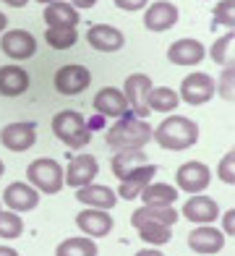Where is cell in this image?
I'll use <instances>...</instances> for the list:
<instances>
[{
    "label": "cell",
    "instance_id": "cell-1",
    "mask_svg": "<svg viewBox=\"0 0 235 256\" xmlns=\"http://www.w3.org/2000/svg\"><path fill=\"white\" fill-rule=\"evenodd\" d=\"M152 138L168 152H183L198 142V126L186 115H168L157 128H152Z\"/></svg>",
    "mask_w": 235,
    "mask_h": 256
},
{
    "label": "cell",
    "instance_id": "cell-2",
    "mask_svg": "<svg viewBox=\"0 0 235 256\" xmlns=\"http://www.w3.org/2000/svg\"><path fill=\"white\" fill-rule=\"evenodd\" d=\"M104 142L110 149H141L152 142V126L141 118H131V115H123L118 118L108 134H104Z\"/></svg>",
    "mask_w": 235,
    "mask_h": 256
},
{
    "label": "cell",
    "instance_id": "cell-3",
    "mask_svg": "<svg viewBox=\"0 0 235 256\" xmlns=\"http://www.w3.org/2000/svg\"><path fill=\"white\" fill-rule=\"evenodd\" d=\"M52 134L58 142H63L68 149H81L89 144L92 128L84 120V115L76 110H60L52 115Z\"/></svg>",
    "mask_w": 235,
    "mask_h": 256
},
{
    "label": "cell",
    "instance_id": "cell-4",
    "mask_svg": "<svg viewBox=\"0 0 235 256\" xmlns=\"http://www.w3.org/2000/svg\"><path fill=\"white\" fill-rule=\"evenodd\" d=\"M26 178H29V186H34L37 191L42 194H58L63 188V168H60V162L52 160V157H40V160H34L29 162V168H26Z\"/></svg>",
    "mask_w": 235,
    "mask_h": 256
},
{
    "label": "cell",
    "instance_id": "cell-5",
    "mask_svg": "<svg viewBox=\"0 0 235 256\" xmlns=\"http://www.w3.org/2000/svg\"><path fill=\"white\" fill-rule=\"evenodd\" d=\"M178 97L191 104V108H198V104H206L212 97H214V78L204 71H194L188 74L183 81H180V92Z\"/></svg>",
    "mask_w": 235,
    "mask_h": 256
},
{
    "label": "cell",
    "instance_id": "cell-6",
    "mask_svg": "<svg viewBox=\"0 0 235 256\" xmlns=\"http://www.w3.org/2000/svg\"><path fill=\"white\" fill-rule=\"evenodd\" d=\"M55 89L60 92L63 97H76L81 92H86L92 84V74L86 66H78V63H68L63 68L55 71Z\"/></svg>",
    "mask_w": 235,
    "mask_h": 256
},
{
    "label": "cell",
    "instance_id": "cell-7",
    "mask_svg": "<svg viewBox=\"0 0 235 256\" xmlns=\"http://www.w3.org/2000/svg\"><path fill=\"white\" fill-rule=\"evenodd\" d=\"M152 92V78L146 74H131L123 84V97L128 102V110H134L136 118L146 120L149 118V108H146V97Z\"/></svg>",
    "mask_w": 235,
    "mask_h": 256
},
{
    "label": "cell",
    "instance_id": "cell-8",
    "mask_svg": "<svg viewBox=\"0 0 235 256\" xmlns=\"http://www.w3.org/2000/svg\"><path fill=\"white\" fill-rule=\"evenodd\" d=\"M0 50L14 60H29L37 55V37L26 29H8L0 37Z\"/></svg>",
    "mask_w": 235,
    "mask_h": 256
},
{
    "label": "cell",
    "instance_id": "cell-9",
    "mask_svg": "<svg viewBox=\"0 0 235 256\" xmlns=\"http://www.w3.org/2000/svg\"><path fill=\"white\" fill-rule=\"evenodd\" d=\"M37 142V123L32 120H18V123H8L0 128V144L8 152H26Z\"/></svg>",
    "mask_w": 235,
    "mask_h": 256
},
{
    "label": "cell",
    "instance_id": "cell-10",
    "mask_svg": "<svg viewBox=\"0 0 235 256\" xmlns=\"http://www.w3.org/2000/svg\"><path fill=\"white\" fill-rule=\"evenodd\" d=\"M209 180H212V170L198 160L191 162H183V165L175 170V183L178 188L186 194H202L209 188Z\"/></svg>",
    "mask_w": 235,
    "mask_h": 256
},
{
    "label": "cell",
    "instance_id": "cell-11",
    "mask_svg": "<svg viewBox=\"0 0 235 256\" xmlns=\"http://www.w3.org/2000/svg\"><path fill=\"white\" fill-rule=\"evenodd\" d=\"M100 172V162L94 154H76L74 160L68 162V168H63V183H68L70 188H81V186L94 183Z\"/></svg>",
    "mask_w": 235,
    "mask_h": 256
},
{
    "label": "cell",
    "instance_id": "cell-12",
    "mask_svg": "<svg viewBox=\"0 0 235 256\" xmlns=\"http://www.w3.org/2000/svg\"><path fill=\"white\" fill-rule=\"evenodd\" d=\"M222 246H225V232H220L212 225H198L188 232V248L194 254L212 256V254H220Z\"/></svg>",
    "mask_w": 235,
    "mask_h": 256
},
{
    "label": "cell",
    "instance_id": "cell-13",
    "mask_svg": "<svg viewBox=\"0 0 235 256\" xmlns=\"http://www.w3.org/2000/svg\"><path fill=\"white\" fill-rule=\"evenodd\" d=\"M3 204L10 212H32V209H37V204H40V191L29 183L16 180L3 191Z\"/></svg>",
    "mask_w": 235,
    "mask_h": 256
},
{
    "label": "cell",
    "instance_id": "cell-14",
    "mask_svg": "<svg viewBox=\"0 0 235 256\" xmlns=\"http://www.w3.org/2000/svg\"><path fill=\"white\" fill-rule=\"evenodd\" d=\"M92 108L97 110V115H102V118H123V115H128V102L123 97V89H118V86L100 89L97 94H94Z\"/></svg>",
    "mask_w": 235,
    "mask_h": 256
},
{
    "label": "cell",
    "instance_id": "cell-15",
    "mask_svg": "<svg viewBox=\"0 0 235 256\" xmlns=\"http://www.w3.org/2000/svg\"><path fill=\"white\" fill-rule=\"evenodd\" d=\"M86 44L97 52H118L126 44V37L120 29H115L110 24H94L86 32Z\"/></svg>",
    "mask_w": 235,
    "mask_h": 256
},
{
    "label": "cell",
    "instance_id": "cell-16",
    "mask_svg": "<svg viewBox=\"0 0 235 256\" xmlns=\"http://www.w3.org/2000/svg\"><path fill=\"white\" fill-rule=\"evenodd\" d=\"M76 225L86 238H104L112 230V214L108 209H84L76 214Z\"/></svg>",
    "mask_w": 235,
    "mask_h": 256
},
{
    "label": "cell",
    "instance_id": "cell-17",
    "mask_svg": "<svg viewBox=\"0 0 235 256\" xmlns=\"http://www.w3.org/2000/svg\"><path fill=\"white\" fill-rule=\"evenodd\" d=\"M204 58H206V48L191 37H183L168 48V60L172 66H198Z\"/></svg>",
    "mask_w": 235,
    "mask_h": 256
},
{
    "label": "cell",
    "instance_id": "cell-18",
    "mask_svg": "<svg viewBox=\"0 0 235 256\" xmlns=\"http://www.w3.org/2000/svg\"><path fill=\"white\" fill-rule=\"evenodd\" d=\"M183 217L188 222H196V225H212L220 217V206H217L214 199H209V196L194 194L183 206Z\"/></svg>",
    "mask_w": 235,
    "mask_h": 256
},
{
    "label": "cell",
    "instance_id": "cell-19",
    "mask_svg": "<svg viewBox=\"0 0 235 256\" xmlns=\"http://www.w3.org/2000/svg\"><path fill=\"white\" fill-rule=\"evenodd\" d=\"M154 176H157V165H149V162H146V165H141V168L131 170L128 176H123L120 180H118V183H120V188H118L115 194H118V196H123L126 202L138 199L141 188L154 180Z\"/></svg>",
    "mask_w": 235,
    "mask_h": 256
},
{
    "label": "cell",
    "instance_id": "cell-20",
    "mask_svg": "<svg viewBox=\"0 0 235 256\" xmlns=\"http://www.w3.org/2000/svg\"><path fill=\"white\" fill-rule=\"evenodd\" d=\"M76 202H81L89 209H108L110 212V209L115 206V202H118V194L104 183H89V186L76 188Z\"/></svg>",
    "mask_w": 235,
    "mask_h": 256
},
{
    "label": "cell",
    "instance_id": "cell-21",
    "mask_svg": "<svg viewBox=\"0 0 235 256\" xmlns=\"http://www.w3.org/2000/svg\"><path fill=\"white\" fill-rule=\"evenodd\" d=\"M175 24H178V8L168 0L152 3L144 14V26L149 32H170Z\"/></svg>",
    "mask_w": 235,
    "mask_h": 256
},
{
    "label": "cell",
    "instance_id": "cell-22",
    "mask_svg": "<svg viewBox=\"0 0 235 256\" xmlns=\"http://www.w3.org/2000/svg\"><path fill=\"white\" fill-rule=\"evenodd\" d=\"M29 89V74L21 66H3L0 68V94L3 97H21Z\"/></svg>",
    "mask_w": 235,
    "mask_h": 256
},
{
    "label": "cell",
    "instance_id": "cell-23",
    "mask_svg": "<svg viewBox=\"0 0 235 256\" xmlns=\"http://www.w3.org/2000/svg\"><path fill=\"white\" fill-rule=\"evenodd\" d=\"M42 18H44L47 26H74V29H76V24H78V10L70 6V3H66V0H52V3L44 6Z\"/></svg>",
    "mask_w": 235,
    "mask_h": 256
},
{
    "label": "cell",
    "instance_id": "cell-24",
    "mask_svg": "<svg viewBox=\"0 0 235 256\" xmlns=\"http://www.w3.org/2000/svg\"><path fill=\"white\" fill-rule=\"evenodd\" d=\"M141 165H146V152L144 149H118V152L112 154V162H110L112 176L118 180H120L123 176H128L131 170L141 168Z\"/></svg>",
    "mask_w": 235,
    "mask_h": 256
},
{
    "label": "cell",
    "instance_id": "cell-25",
    "mask_svg": "<svg viewBox=\"0 0 235 256\" xmlns=\"http://www.w3.org/2000/svg\"><path fill=\"white\" fill-rule=\"evenodd\" d=\"M178 217H180V212H175L172 206H141V209H136V212L131 214V225L136 228V225H141V222H162V225H168V228H172L175 222H178Z\"/></svg>",
    "mask_w": 235,
    "mask_h": 256
},
{
    "label": "cell",
    "instance_id": "cell-26",
    "mask_svg": "<svg viewBox=\"0 0 235 256\" xmlns=\"http://www.w3.org/2000/svg\"><path fill=\"white\" fill-rule=\"evenodd\" d=\"M141 202L146 206H172L175 199H178V188H172L168 183H154L152 180L149 186L141 188Z\"/></svg>",
    "mask_w": 235,
    "mask_h": 256
},
{
    "label": "cell",
    "instance_id": "cell-27",
    "mask_svg": "<svg viewBox=\"0 0 235 256\" xmlns=\"http://www.w3.org/2000/svg\"><path fill=\"white\" fill-rule=\"evenodd\" d=\"M178 92L170 89V86H152L149 97H146V108L152 112H172L175 108H178Z\"/></svg>",
    "mask_w": 235,
    "mask_h": 256
},
{
    "label": "cell",
    "instance_id": "cell-28",
    "mask_svg": "<svg viewBox=\"0 0 235 256\" xmlns=\"http://www.w3.org/2000/svg\"><path fill=\"white\" fill-rule=\"evenodd\" d=\"M97 254H100L97 243H94V238H86V236L66 238L55 248V256H97Z\"/></svg>",
    "mask_w": 235,
    "mask_h": 256
},
{
    "label": "cell",
    "instance_id": "cell-29",
    "mask_svg": "<svg viewBox=\"0 0 235 256\" xmlns=\"http://www.w3.org/2000/svg\"><path fill=\"white\" fill-rule=\"evenodd\" d=\"M44 42L50 44L52 50H70L78 42V32L74 26H47Z\"/></svg>",
    "mask_w": 235,
    "mask_h": 256
},
{
    "label": "cell",
    "instance_id": "cell-30",
    "mask_svg": "<svg viewBox=\"0 0 235 256\" xmlns=\"http://www.w3.org/2000/svg\"><path fill=\"white\" fill-rule=\"evenodd\" d=\"M136 230H138V238L149 243V246H164V243L172 240V230L162 222H141L136 225Z\"/></svg>",
    "mask_w": 235,
    "mask_h": 256
},
{
    "label": "cell",
    "instance_id": "cell-31",
    "mask_svg": "<svg viewBox=\"0 0 235 256\" xmlns=\"http://www.w3.org/2000/svg\"><path fill=\"white\" fill-rule=\"evenodd\" d=\"M232 44H235V34H232V29H228L225 37H220L214 44H212V50H209L212 60H214L217 66H222V68L235 66V58H232Z\"/></svg>",
    "mask_w": 235,
    "mask_h": 256
},
{
    "label": "cell",
    "instance_id": "cell-32",
    "mask_svg": "<svg viewBox=\"0 0 235 256\" xmlns=\"http://www.w3.org/2000/svg\"><path fill=\"white\" fill-rule=\"evenodd\" d=\"M21 232H24V220H21V214H16V212H3V209H0V238L16 240V238H21Z\"/></svg>",
    "mask_w": 235,
    "mask_h": 256
},
{
    "label": "cell",
    "instance_id": "cell-33",
    "mask_svg": "<svg viewBox=\"0 0 235 256\" xmlns=\"http://www.w3.org/2000/svg\"><path fill=\"white\" fill-rule=\"evenodd\" d=\"M214 24L225 29L235 26V0H220L214 6Z\"/></svg>",
    "mask_w": 235,
    "mask_h": 256
},
{
    "label": "cell",
    "instance_id": "cell-34",
    "mask_svg": "<svg viewBox=\"0 0 235 256\" xmlns=\"http://www.w3.org/2000/svg\"><path fill=\"white\" fill-rule=\"evenodd\" d=\"M232 84H235V66H228V68H222L220 84H214V94H220L225 102H232L235 100Z\"/></svg>",
    "mask_w": 235,
    "mask_h": 256
},
{
    "label": "cell",
    "instance_id": "cell-35",
    "mask_svg": "<svg viewBox=\"0 0 235 256\" xmlns=\"http://www.w3.org/2000/svg\"><path fill=\"white\" fill-rule=\"evenodd\" d=\"M217 176H220V180H222V183H228V186H232V183H235V152H232V149H230V152L220 160Z\"/></svg>",
    "mask_w": 235,
    "mask_h": 256
},
{
    "label": "cell",
    "instance_id": "cell-36",
    "mask_svg": "<svg viewBox=\"0 0 235 256\" xmlns=\"http://www.w3.org/2000/svg\"><path fill=\"white\" fill-rule=\"evenodd\" d=\"M120 10H144L149 6V0H112Z\"/></svg>",
    "mask_w": 235,
    "mask_h": 256
},
{
    "label": "cell",
    "instance_id": "cell-37",
    "mask_svg": "<svg viewBox=\"0 0 235 256\" xmlns=\"http://www.w3.org/2000/svg\"><path fill=\"white\" fill-rule=\"evenodd\" d=\"M222 225H225V232L232 238L235 236V209H228V214L222 217Z\"/></svg>",
    "mask_w": 235,
    "mask_h": 256
},
{
    "label": "cell",
    "instance_id": "cell-38",
    "mask_svg": "<svg viewBox=\"0 0 235 256\" xmlns=\"http://www.w3.org/2000/svg\"><path fill=\"white\" fill-rule=\"evenodd\" d=\"M68 3L74 6L76 10H89V8L97 6V0H68Z\"/></svg>",
    "mask_w": 235,
    "mask_h": 256
},
{
    "label": "cell",
    "instance_id": "cell-39",
    "mask_svg": "<svg viewBox=\"0 0 235 256\" xmlns=\"http://www.w3.org/2000/svg\"><path fill=\"white\" fill-rule=\"evenodd\" d=\"M136 256H164L162 251H157V248H141Z\"/></svg>",
    "mask_w": 235,
    "mask_h": 256
},
{
    "label": "cell",
    "instance_id": "cell-40",
    "mask_svg": "<svg viewBox=\"0 0 235 256\" xmlns=\"http://www.w3.org/2000/svg\"><path fill=\"white\" fill-rule=\"evenodd\" d=\"M3 3L10 8H24V6H29V0H3Z\"/></svg>",
    "mask_w": 235,
    "mask_h": 256
},
{
    "label": "cell",
    "instance_id": "cell-41",
    "mask_svg": "<svg viewBox=\"0 0 235 256\" xmlns=\"http://www.w3.org/2000/svg\"><path fill=\"white\" fill-rule=\"evenodd\" d=\"M0 256H18V251L10 246H0Z\"/></svg>",
    "mask_w": 235,
    "mask_h": 256
},
{
    "label": "cell",
    "instance_id": "cell-42",
    "mask_svg": "<svg viewBox=\"0 0 235 256\" xmlns=\"http://www.w3.org/2000/svg\"><path fill=\"white\" fill-rule=\"evenodd\" d=\"M6 26H8V18H6V14H3V10H0V34L6 32Z\"/></svg>",
    "mask_w": 235,
    "mask_h": 256
},
{
    "label": "cell",
    "instance_id": "cell-43",
    "mask_svg": "<svg viewBox=\"0 0 235 256\" xmlns=\"http://www.w3.org/2000/svg\"><path fill=\"white\" fill-rule=\"evenodd\" d=\"M3 172H6V165H3V160H0V178H3Z\"/></svg>",
    "mask_w": 235,
    "mask_h": 256
},
{
    "label": "cell",
    "instance_id": "cell-44",
    "mask_svg": "<svg viewBox=\"0 0 235 256\" xmlns=\"http://www.w3.org/2000/svg\"><path fill=\"white\" fill-rule=\"evenodd\" d=\"M37 3H44L47 6V3H52V0H37Z\"/></svg>",
    "mask_w": 235,
    "mask_h": 256
}]
</instances>
